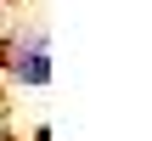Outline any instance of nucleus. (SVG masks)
<instances>
[{"mask_svg": "<svg viewBox=\"0 0 152 141\" xmlns=\"http://www.w3.org/2000/svg\"><path fill=\"white\" fill-rule=\"evenodd\" d=\"M17 79H23L28 90H45V85H51V57H45V34H34V40H23V45H17Z\"/></svg>", "mask_w": 152, "mask_h": 141, "instance_id": "1", "label": "nucleus"}]
</instances>
